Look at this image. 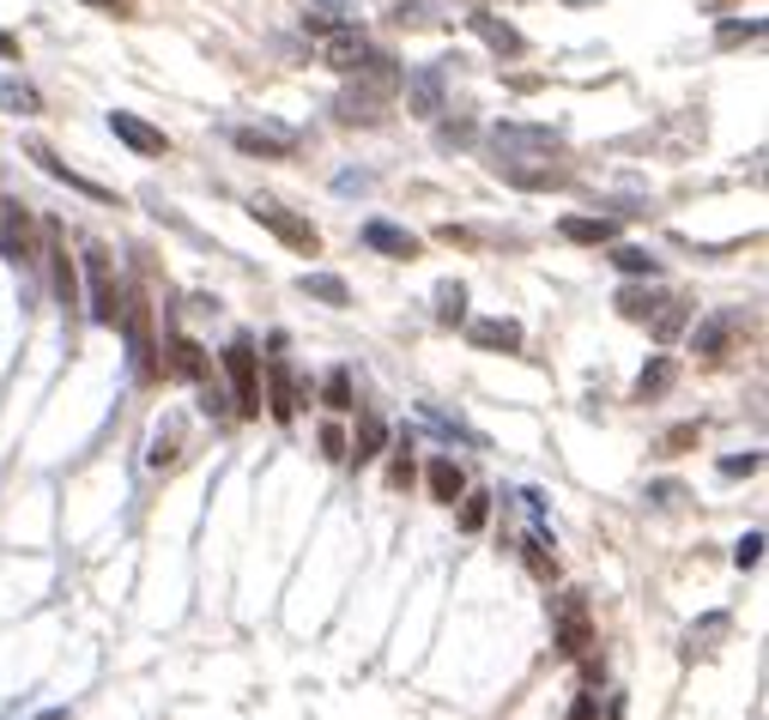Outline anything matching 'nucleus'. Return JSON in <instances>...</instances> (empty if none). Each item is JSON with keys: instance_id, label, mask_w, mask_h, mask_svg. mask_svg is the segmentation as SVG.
<instances>
[{"instance_id": "obj_1", "label": "nucleus", "mask_w": 769, "mask_h": 720, "mask_svg": "<svg viewBox=\"0 0 769 720\" xmlns=\"http://www.w3.org/2000/svg\"><path fill=\"white\" fill-rule=\"evenodd\" d=\"M497 158L491 170L516 188H558L563 176V139L551 127H533V122H497Z\"/></svg>"}, {"instance_id": "obj_2", "label": "nucleus", "mask_w": 769, "mask_h": 720, "mask_svg": "<svg viewBox=\"0 0 769 720\" xmlns=\"http://www.w3.org/2000/svg\"><path fill=\"white\" fill-rule=\"evenodd\" d=\"M219 357H225V376H230V411H237V418H261V352H254V340L237 333Z\"/></svg>"}, {"instance_id": "obj_3", "label": "nucleus", "mask_w": 769, "mask_h": 720, "mask_svg": "<svg viewBox=\"0 0 769 720\" xmlns=\"http://www.w3.org/2000/svg\"><path fill=\"white\" fill-rule=\"evenodd\" d=\"M551 641H558L563 660H582V654L594 648V612H588V594L563 587V594L551 599Z\"/></svg>"}, {"instance_id": "obj_4", "label": "nucleus", "mask_w": 769, "mask_h": 720, "mask_svg": "<svg viewBox=\"0 0 769 720\" xmlns=\"http://www.w3.org/2000/svg\"><path fill=\"white\" fill-rule=\"evenodd\" d=\"M80 303H85V315H92L97 327H115V315H122V291H115L104 242H85V291H80Z\"/></svg>"}, {"instance_id": "obj_5", "label": "nucleus", "mask_w": 769, "mask_h": 720, "mask_svg": "<svg viewBox=\"0 0 769 720\" xmlns=\"http://www.w3.org/2000/svg\"><path fill=\"white\" fill-rule=\"evenodd\" d=\"M0 261H12L19 273H31L43 261V242H37V218L24 200H0Z\"/></svg>"}, {"instance_id": "obj_6", "label": "nucleus", "mask_w": 769, "mask_h": 720, "mask_svg": "<svg viewBox=\"0 0 769 720\" xmlns=\"http://www.w3.org/2000/svg\"><path fill=\"white\" fill-rule=\"evenodd\" d=\"M115 327L127 333V364H134V376L152 382V376H158V340H152V309H146V298H122Z\"/></svg>"}, {"instance_id": "obj_7", "label": "nucleus", "mask_w": 769, "mask_h": 720, "mask_svg": "<svg viewBox=\"0 0 769 720\" xmlns=\"http://www.w3.org/2000/svg\"><path fill=\"white\" fill-rule=\"evenodd\" d=\"M298 376H291V357H285V333H273L267 340V411H273V424H291L298 418Z\"/></svg>"}, {"instance_id": "obj_8", "label": "nucleus", "mask_w": 769, "mask_h": 720, "mask_svg": "<svg viewBox=\"0 0 769 720\" xmlns=\"http://www.w3.org/2000/svg\"><path fill=\"white\" fill-rule=\"evenodd\" d=\"M249 218L273 230V237L285 242V249H298V254H322V230H315L310 218H298L291 206H279V200H254V206H249Z\"/></svg>"}, {"instance_id": "obj_9", "label": "nucleus", "mask_w": 769, "mask_h": 720, "mask_svg": "<svg viewBox=\"0 0 769 720\" xmlns=\"http://www.w3.org/2000/svg\"><path fill=\"white\" fill-rule=\"evenodd\" d=\"M43 254H55V298H61V315L67 327L80 321V267H73L67 242H61V225H43Z\"/></svg>"}, {"instance_id": "obj_10", "label": "nucleus", "mask_w": 769, "mask_h": 720, "mask_svg": "<svg viewBox=\"0 0 769 720\" xmlns=\"http://www.w3.org/2000/svg\"><path fill=\"white\" fill-rule=\"evenodd\" d=\"M230 139H237V152H249V158H291V152H298V127H285V122L230 127Z\"/></svg>"}, {"instance_id": "obj_11", "label": "nucleus", "mask_w": 769, "mask_h": 720, "mask_svg": "<svg viewBox=\"0 0 769 720\" xmlns=\"http://www.w3.org/2000/svg\"><path fill=\"white\" fill-rule=\"evenodd\" d=\"M370 55H376V49H370V36L357 31V24H328L322 31V61L333 73H357Z\"/></svg>"}, {"instance_id": "obj_12", "label": "nucleus", "mask_w": 769, "mask_h": 720, "mask_svg": "<svg viewBox=\"0 0 769 720\" xmlns=\"http://www.w3.org/2000/svg\"><path fill=\"white\" fill-rule=\"evenodd\" d=\"M110 134L122 139L127 152H139V158H170V139H164L152 122H139L134 109H110Z\"/></svg>"}, {"instance_id": "obj_13", "label": "nucleus", "mask_w": 769, "mask_h": 720, "mask_svg": "<svg viewBox=\"0 0 769 720\" xmlns=\"http://www.w3.org/2000/svg\"><path fill=\"white\" fill-rule=\"evenodd\" d=\"M467 340L479 345V352H521V321H509V315H479V321H467Z\"/></svg>"}, {"instance_id": "obj_14", "label": "nucleus", "mask_w": 769, "mask_h": 720, "mask_svg": "<svg viewBox=\"0 0 769 720\" xmlns=\"http://www.w3.org/2000/svg\"><path fill=\"white\" fill-rule=\"evenodd\" d=\"M558 237L563 242H582V249H606V242H619V218H582V212H563L558 218Z\"/></svg>"}, {"instance_id": "obj_15", "label": "nucleus", "mask_w": 769, "mask_h": 720, "mask_svg": "<svg viewBox=\"0 0 769 720\" xmlns=\"http://www.w3.org/2000/svg\"><path fill=\"white\" fill-rule=\"evenodd\" d=\"M406 109H413L418 122H437V115L448 109L443 103V67H418L413 80H406Z\"/></svg>"}, {"instance_id": "obj_16", "label": "nucleus", "mask_w": 769, "mask_h": 720, "mask_svg": "<svg viewBox=\"0 0 769 720\" xmlns=\"http://www.w3.org/2000/svg\"><path fill=\"white\" fill-rule=\"evenodd\" d=\"M364 249L388 254V261H418V237L401 225H388V218H370L364 225Z\"/></svg>"}, {"instance_id": "obj_17", "label": "nucleus", "mask_w": 769, "mask_h": 720, "mask_svg": "<svg viewBox=\"0 0 769 720\" xmlns=\"http://www.w3.org/2000/svg\"><path fill=\"white\" fill-rule=\"evenodd\" d=\"M382 448H388V424H382L376 411H364V418H357V436L345 442V460H352V467H370Z\"/></svg>"}, {"instance_id": "obj_18", "label": "nucleus", "mask_w": 769, "mask_h": 720, "mask_svg": "<svg viewBox=\"0 0 769 720\" xmlns=\"http://www.w3.org/2000/svg\"><path fill=\"white\" fill-rule=\"evenodd\" d=\"M643 321H648V333H655V340L666 345V340H678V333L690 327V303H685V298H661Z\"/></svg>"}, {"instance_id": "obj_19", "label": "nucleus", "mask_w": 769, "mask_h": 720, "mask_svg": "<svg viewBox=\"0 0 769 720\" xmlns=\"http://www.w3.org/2000/svg\"><path fill=\"white\" fill-rule=\"evenodd\" d=\"M170 376L207 382V352H200V340H188V333H170Z\"/></svg>"}, {"instance_id": "obj_20", "label": "nucleus", "mask_w": 769, "mask_h": 720, "mask_svg": "<svg viewBox=\"0 0 769 720\" xmlns=\"http://www.w3.org/2000/svg\"><path fill=\"white\" fill-rule=\"evenodd\" d=\"M31 158H37V164H43V170H49V176H55V182H67V188H80V195H92V200H115V195H110V188H104V182H92V176H80V170H67V164H61V158H55V152H49V146H31Z\"/></svg>"}, {"instance_id": "obj_21", "label": "nucleus", "mask_w": 769, "mask_h": 720, "mask_svg": "<svg viewBox=\"0 0 769 720\" xmlns=\"http://www.w3.org/2000/svg\"><path fill=\"white\" fill-rule=\"evenodd\" d=\"M467 24H472V31H479V36H485V43H491V49H497V55H521V49H528V43H521V31H516V24H503V19H491V12H485V7H479V12H472V19H467Z\"/></svg>"}, {"instance_id": "obj_22", "label": "nucleus", "mask_w": 769, "mask_h": 720, "mask_svg": "<svg viewBox=\"0 0 769 720\" xmlns=\"http://www.w3.org/2000/svg\"><path fill=\"white\" fill-rule=\"evenodd\" d=\"M298 291H303V298H315V303H328V309H345V303H352V285H345L340 273H303Z\"/></svg>"}, {"instance_id": "obj_23", "label": "nucleus", "mask_w": 769, "mask_h": 720, "mask_svg": "<svg viewBox=\"0 0 769 720\" xmlns=\"http://www.w3.org/2000/svg\"><path fill=\"white\" fill-rule=\"evenodd\" d=\"M606 261L619 267V273H631V279H661V261L648 249H636V242H606Z\"/></svg>"}, {"instance_id": "obj_24", "label": "nucleus", "mask_w": 769, "mask_h": 720, "mask_svg": "<svg viewBox=\"0 0 769 720\" xmlns=\"http://www.w3.org/2000/svg\"><path fill=\"white\" fill-rule=\"evenodd\" d=\"M425 484H430V497H437V503H448V509H455V497H460V491H467V479H460V467H455L448 455H437V460H430Z\"/></svg>"}, {"instance_id": "obj_25", "label": "nucleus", "mask_w": 769, "mask_h": 720, "mask_svg": "<svg viewBox=\"0 0 769 720\" xmlns=\"http://www.w3.org/2000/svg\"><path fill=\"white\" fill-rule=\"evenodd\" d=\"M739 327V315H715V321H703L697 333H690V352H703V357H721L727 352V333Z\"/></svg>"}, {"instance_id": "obj_26", "label": "nucleus", "mask_w": 769, "mask_h": 720, "mask_svg": "<svg viewBox=\"0 0 769 720\" xmlns=\"http://www.w3.org/2000/svg\"><path fill=\"white\" fill-rule=\"evenodd\" d=\"M322 400H328V411H357V394H352V369H328V382H322Z\"/></svg>"}, {"instance_id": "obj_27", "label": "nucleus", "mask_w": 769, "mask_h": 720, "mask_svg": "<svg viewBox=\"0 0 769 720\" xmlns=\"http://www.w3.org/2000/svg\"><path fill=\"white\" fill-rule=\"evenodd\" d=\"M0 109L37 115V109H43V97H37V85H24V80H0Z\"/></svg>"}, {"instance_id": "obj_28", "label": "nucleus", "mask_w": 769, "mask_h": 720, "mask_svg": "<svg viewBox=\"0 0 769 720\" xmlns=\"http://www.w3.org/2000/svg\"><path fill=\"white\" fill-rule=\"evenodd\" d=\"M673 376H678L673 357H655V364L636 376V400H655V394H666V388H673Z\"/></svg>"}, {"instance_id": "obj_29", "label": "nucleus", "mask_w": 769, "mask_h": 720, "mask_svg": "<svg viewBox=\"0 0 769 720\" xmlns=\"http://www.w3.org/2000/svg\"><path fill=\"white\" fill-rule=\"evenodd\" d=\"M437 321H443V327H455V321H467V285H460V279H448V285H437Z\"/></svg>"}, {"instance_id": "obj_30", "label": "nucleus", "mask_w": 769, "mask_h": 720, "mask_svg": "<svg viewBox=\"0 0 769 720\" xmlns=\"http://www.w3.org/2000/svg\"><path fill=\"white\" fill-rule=\"evenodd\" d=\"M455 503H460V533H479V526L491 521V497L485 491H460Z\"/></svg>"}, {"instance_id": "obj_31", "label": "nucleus", "mask_w": 769, "mask_h": 720, "mask_svg": "<svg viewBox=\"0 0 769 720\" xmlns=\"http://www.w3.org/2000/svg\"><path fill=\"white\" fill-rule=\"evenodd\" d=\"M176 442H183V424L164 418L158 430H152V467H170V460H176Z\"/></svg>"}, {"instance_id": "obj_32", "label": "nucleus", "mask_w": 769, "mask_h": 720, "mask_svg": "<svg viewBox=\"0 0 769 720\" xmlns=\"http://www.w3.org/2000/svg\"><path fill=\"white\" fill-rule=\"evenodd\" d=\"M521 557H528V570L540 575V582H551V575H558V563H551V551H545V533H528V539H521Z\"/></svg>"}, {"instance_id": "obj_33", "label": "nucleus", "mask_w": 769, "mask_h": 720, "mask_svg": "<svg viewBox=\"0 0 769 720\" xmlns=\"http://www.w3.org/2000/svg\"><path fill=\"white\" fill-rule=\"evenodd\" d=\"M751 36H763V19H746V24H739V19H727L715 43H721V49H734V43H751Z\"/></svg>"}, {"instance_id": "obj_34", "label": "nucleus", "mask_w": 769, "mask_h": 720, "mask_svg": "<svg viewBox=\"0 0 769 720\" xmlns=\"http://www.w3.org/2000/svg\"><path fill=\"white\" fill-rule=\"evenodd\" d=\"M388 484H394V491H406V484H413V442H394V467H388Z\"/></svg>"}, {"instance_id": "obj_35", "label": "nucleus", "mask_w": 769, "mask_h": 720, "mask_svg": "<svg viewBox=\"0 0 769 720\" xmlns=\"http://www.w3.org/2000/svg\"><path fill=\"white\" fill-rule=\"evenodd\" d=\"M758 557H763V533L751 526V533L734 545V563H739V570H758Z\"/></svg>"}, {"instance_id": "obj_36", "label": "nucleus", "mask_w": 769, "mask_h": 720, "mask_svg": "<svg viewBox=\"0 0 769 720\" xmlns=\"http://www.w3.org/2000/svg\"><path fill=\"white\" fill-rule=\"evenodd\" d=\"M690 442H697V424H673V430L661 436V455H685Z\"/></svg>"}, {"instance_id": "obj_37", "label": "nucleus", "mask_w": 769, "mask_h": 720, "mask_svg": "<svg viewBox=\"0 0 769 720\" xmlns=\"http://www.w3.org/2000/svg\"><path fill=\"white\" fill-rule=\"evenodd\" d=\"M727 629V612H709L703 624H690V648H709V636H721Z\"/></svg>"}, {"instance_id": "obj_38", "label": "nucleus", "mask_w": 769, "mask_h": 720, "mask_svg": "<svg viewBox=\"0 0 769 720\" xmlns=\"http://www.w3.org/2000/svg\"><path fill=\"white\" fill-rule=\"evenodd\" d=\"M758 467H763V455H727L721 460V479H751Z\"/></svg>"}, {"instance_id": "obj_39", "label": "nucleus", "mask_w": 769, "mask_h": 720, "mask_svg": "<svg viewBox=\"0 0 769 720\" xmlns=\"http://www.w3.org/2000/svg\"><path fill=\"white\" fill-rule=\"evenodd\" d=\"M322 455L328 460H345V430H340V424H322Z\"/></svg>"}, {"instance_id": "obj_40", "label": "nucleus", "mask_w": 769, "mask_h": 720, "mask_svg": "<svg viewBox=\"0 0 769 720\" xmlns=\"http://www.w3.org/2000/svg\"><path fill=\"white\" fill-rule=\"evenodd\" d=\"M200 411H207V418H225V411H230V406H225V394L212 388V382H200Z\"/></svg>"}, {"instance_id": "obj_41", "label": "nucleus", "mask_w": 769, "mask_h": 720, "mask_svg": "<svg viewBox=\"0 0 769 720\" xmlns=\"http://www.w3.org/2000/svg\"><path fill=\"white\" fill-rule=\"evenodd\" d=\"M333 188H340V195H370V176H364V170H345Z\"/></svg>"}, {"instance_id": "obj_42", "label": "nucleus", "mask_w": 769, "mask_h": 720, "mask_svg": "<svg viewBox=\"0 0 769 720\" xmlns=\"http://www.w3.org/2000/svg\"><path fill=\"white\" fill-rule=\"evenodd\" d=\"M594 697H600V690H594V685H588V690H582V697H575V709H570V720H594Z\"/></svg>"}, {"instance_id": "obj_43", "label": "nucleus", "mask_w": 769, "mask_h": 720, "mask_svg": "<svg viewBox=\"0 0 769 720\" xmlns=\"http://www.w3.org/2000/svg\"><path fill=\"white\" fill-rule=\"evenodd\" d=\"M648 497H655V509H673V503H678V497H685V491H678V484H655V491H648Z\"/></svg>"}, {"instance_id": "obj_44", "label": "nucleus", "mask_w": 769, "mask_h": 720, "mask_svg": "<svg viewBox=\"0 0 769 720\" xmlns=\"http://www.w3.org/2000/svg\"><path fill=\"white\" fill-rule=\"evenodd\" d=\"M0 61H19V36H7V31H0Z\"/></svg>"}, {"instance_id": "obj_45", "label": "nucleus", "mask_w": 769, "mask_h": 720, "mask_svg": "<svg viewBox=\"0 0 769 720\" xmlns=\"http://www.w3.org/2000/svg\"><path fill=\"white\" fill-rule=\"evenodd\" d=\"M85 7H97V12H127L122 0H85Z\"/></svg>"}, {"instance_id": "obj_46", "label": "nucleus", "mask_w": 769, "mask_h": 720, "mask_svg": "<svg viewBox=\"0 0 769 720\" xmlns=\"http://www.w3.org/2000/svg\"><path fill=\"white\" fill-rule=\"evenodd\" d=\"M563 7H588V0H563Z\"/></svg>"}, {"instance_id": "obj_47", "label": "nucleus", "mask_w": 769, "mask_h": 720, "mask_svg": "<svg viewBox=\"0 0 769 720\" xmlns=\"http://www.w3.org/2000/svg\"><path fill=\"white\" fill-rule=\"evenodd\" d=\"M328 7H333V12H340V0H328Z\"/></svg>"}]
</instances>
